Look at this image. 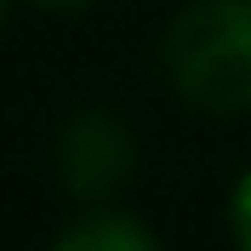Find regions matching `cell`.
<instances>
[{
	"label": "cell",
	"mask_w": 251,
	"mask_h": 251,
	"mask_svg": "<svg viewBox=\"0 0 251 251\" xmlns=\"http://www.w3.org/2000/svg\"><path fill=\"white\" fill-rule=\"evenodd\" d=\"M46 251H166V246L137 211H120L103 200V205H86L75 223H63Z\"/></svg>",
	"instance_id": "cell-3"
},
{
	"label": "cell",
	"mask_w": 251,
	"mask_h": 251,
	"mask_svg": "<svg viewBox=\"0 0 251 251\" xmlns=\"http://www.w3.org/2000/svg\"><path fill=\"white\" fill-rule=\"evenodd\" d=\"M223 223H228V246L251 251V166L228 183V205H223Z\"/></svg>",
	"instance_id": "cell-4"
},
{
	"label": "cell",
	"mask_w": 251,
	"mask_h": 251,
	"mask_svg": "<svg viewBox=\"0 0 251 251\" xmlns=\"http://www.w3.org/2000/svg\"><path fill=\"white\" fill-rule=\"evenodd\" d=\"M29 6H46V12H80V6H92V0H29Z\"/></svg>",
	"instance_id": "cell-5"
},
{
	"label": "cell",
	"mask_w": 251,
	"mask_h": 251,
	"mask_svg": "<svg viewBox=\"0 0 251 251\" xmlns=\"http://www.w3.org/2000/svg\"><path fill=\"white\" fill-rule=\"evenodd\" d=\"M51 166H57L63 194H75L80 205H103L137 172V131L126 126V114L103 109V103H86L57 126Z\"/></svg>",
	"instance_id": "cell-2"
},
{
	"label": "cell",
	"mask_w": 251,
	"mask_h": 251,
	"mask_svg": "<svg viewBox=\"0 0 251 251\" xmlns=\"http://www.w3.org/2000/svg\"><path fill=\"white\" fill-rule=\"evenodd\" d=\"M6 17H12V0H0V29H6Z\"/></svg>",
	"instance_id": "cell-6"
},
{
	"label": "cell",
	"mask_w": 251,
	"mask_h": 251,
	"mask_svg": "<svg viewBox=\"0 0 251 251\" xmlns=\"http://www.w3.org/2000/svg\"><path fill=\"white\" fill-rule=\"evenodd\" d=\"M160 69L194 114H251V0H183L160 34Z\"/></svg>",
	"instance_id": "cell-1"
}]
</instances>
